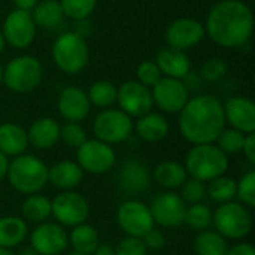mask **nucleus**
<instances>
[{"mask_svg":"<svg viewBox=\"0 0 255 255\" xmlns=\"http://www.w3.org/2000/svg\"><path fill=\"white\" fill-rule=\"evenodd\" d=\"M28 236V226L21 217L7 215L0 218V248L13 250Z\"/></svg>","mask_w":255,"mask_h":255,"instance_id":"bb28decb","label":"nucleus"},{"mask_svg":"<svg viewBox=\"0 0 255 255\" xmlns=\"http://www.w3.org/2000/svg\"><path fill=\"white\" fill-rule=\"evenodd\" d=\"M117 223L126 236L143 238L152 227H155L149 206L140 200H124L117 211Z\"/></svg>","mask_w":255,"mask_h":255,"instance_id":"9b49d317","label":"nucleus"},{"mask_svg":"<svg viewBox=\"0 0 255 255\" xmlns=\"http://www.w3.org/2000/svg\"><path fill=\"white\" fill-rule=\"evenodd\" d=\"M161 76L163 75H161L155 61L145 60L136 67V81H139L140 84H143L148 88L154 87L160 81Z\"/></svg>","mask_w":255,"mask_h":255,"instance_id":"a19ab883","label":"nucleus"},{"mask_svg":"<svg viewBox=\"0 0 255 255\" xmlns=\"http://www.w3.org/2000/svg\"><path fill=\"white\" fill-rule=\"evenodd\" d=\"M205 30L217 45L227 49L241 48L253 36V10L244 0H220L208 13Z\"/></svg>","mask_w":255,"mask_h":255,"instance_id":"f257e3e1","label":"nucleus"},{"mask_svg":"<svg viewBox=\"0 0 255 255\" xmlns=\"http://www.w3.org/2000/svg\"><path fill=\"white\" fill-rule=\"evenodd\" d=\"M236 199L245 205L247 208L253 209L255 206V172L250 170L236 181Z\"/></svg>","mask_w":255,"mask_h":255,"instance_id":"e433bc0d","label":"nucleus"},{"mask_svg":"<svg viewBox=\"0 0 255 255\" xmlns=\"http://www.w3.org/2000/svg\"><path fill=\"white\" fill-rule=\"evenodd\" d=\"M43 78L42 63L33 55L13 57L3 69V84L7 90L22 94L39 87Z\"/></svg>","mask_w":255,"mask_h":255,"instance_id":"0eeeda50","label":"nucleus"},{"mask_svg":"<svg viewBox=\"0 0 255 255\" xmlns=\"http://www.w3.org/2000/svg\"><path fill=\"white\" fill-rule=\"evenodd\" d=\"M40 0H12V3L15 4L16 9H22V10H31Z\"/></svg>","mask_w":255,"mask_h":255,"instance_id":"49530a36","label":"nucleus"},{"mask_svg":"<svg viewBox=\"0 0 255 255\" xmlns=\"http://www.w3.org/2000/svg\"><path fill=\"white\" fill-rule=\"evenodd\" d=\"M206 37L205 24L194 18H178L173 19L164 33L167 46L181 51H188L197 46Z\"/></svg>","mask_w":255,"mask_h":255,"instance_id":"dca6fc26","label":"nucleus"},{"mask_svg":"<svg viewBox=\"0 0 255 255\" xmlns=\"http://www.w3.org/2000/svg\"><path fill=\"white\" fill-rule=\"evenodd\" d=\"M227 70H229V66H227V63L223 58L212 57V58L206 60L202 64L200 75L208 82H218V81H221L226 76Z\"/></svg>","mask_w":255,"mask_h":255,"instance_id":"ea45409f","label":"nucleus"},{"mask_svg":"<svg viewBox=\"0 0 255 255\" xmlns=\"http://www.w3.org/2000/svg\"><path fill=\"white\" fill-rule=\"evenodd\" d=\"M6 178L10 187L21 194L40 193L48 184V166L39 157L24 152L9 161Z\"/></svg>","mask_w":255,"mask_h":255,"instance_id":"7ed1b4c3","label":"nucleus"},{"mask_svg":"<svg viewBox=\"0 0 255 255\" xmlns=\"http://www.w3.org/2000/svg\"><path fill=\"white\" fill-rule=\"evenodd\" d=\"M6 45H10L16 49H24L30 46L36 37V24L28 10L13 9L10 10L1 27Z\"/></svg>","mask_w":255,"mask_h":255,"instance_id":"ddd939ff","label":"nucleus"},{"mask_svg":"<svg viewBox=\"0 0 255 255\" xmlns=\"http://www.w3.org/2000/svg\"><path fill=\"white\" fill-rule=\"evenodd\" d=\"M245 140V133L236 130V128H223V131L218 134L217 140L214 142L226 155H233L238 152H242Z\"/></svg>","mask_w":255,"mask_h":255,"instance_id":"f704fd0d","label":"nucleus"},{"mask_svg":"<svg viewBox=\"0 0 255 255\" xmlns=\"http://www.w3.org/2000/svg\"><path fill=\"white\" fill-rule=\"evenodd\" d=\"M84 179V170L76 161L61 160L48 167V182L61 191L76 190Z\"/></svg>","mask_w":255,"mask_h":255,"instance_id":"4be33fe9","label":"nucleus"},{"mask_svg":"<svg viewBox=\"0 0 255 255\" xmlns=\"http://www.w3.org/2000/svg\"><path fill=\"white\" fill-rule=\"evenodd\" d=\"M15 255H39L33 248H31V245H28V247H24V248H21L18 253Z\"/></svg>","mask_w":255,"mask_h":255,"instance_id":"8fccbe9b","label":"nucleus"},{"mask_svg":"<svg viewBox=\"0 0 255 255\" xmlns=\"http://www.w3.org/2000/svg\"><path fill=\"white\" fill-rule=\"evenodd\" d=\"M115 255H146L148 248L145 247L142 238L126 236L114 248Z\"/></svg>","mask_w":255,"mask_h":255,"instance_id":"79ce46f5","label":"nucleus"},{"mask_svg":"<svg viewBox=\"0 0 255 255\" xmlns=\"http://www.w3.org/2000/svg\"><path fill=\"white\" fill-rule=\"evenodd\" d=\"M152 182V175L140 158H127L117 172V184L120 190L128 196H137L145 193Z\"/></svg>","mask_w":255,"mask_h":255,"instance_id":"a211bd4d","label":"nucleus"},{"mask_svg":"<svg viewBox=\"0 0 255 255\" xmlns=\"http://www.w3.org/2000/svg\"><path fill=\"white\" fill-rule=\"evenodd\" d=\"M151 88L154 105L166 114H178L190 99L188 88L181 79L161 76L160 81Z\"/></svg>","mask_w":255,"mask_h":255,"instance_id":"2eb2a0df","label":"nucleus"},{"mask_svg":"<svg viewBox=\"0 0 255 255\" xmlns=\"http://www.w3.org/2000/svg\"><path fill=\"white\" fill-rule=\"evenodd\" d=\"M63 13L72 19H85L96 9L97 0H58Z\"/></svg>","mask_w":255,"mask_h":255,"instance_id":"c9c22d12","label":"nucleus"},{"mask_svg":"<svg viewBox=\"0 0 255 255\" xmlns=\"http://www.w3.org/2000/svg\"><path fill=\"white\" fill-rule=\"evenodd\" d=\"M184 167L190 178L209 182L226 175L229 169V155H226L215 143L193 145L185 155Z\"/></svg>","mask_w":255,"mask_h":255,"instance_id":"20e7f679","label":"nucleus"},{"mask_svg":"<svg viewBox=\"0 0 255 255\" xmlns=\"http://www.w3.org/2000/svg\"><path fill=\"white\" fill-rule=\"evenodd\" d=\"M4 46H6V40H4V36H3V33L0 30V54L4 51Z\"/></svg>","mask_w":255,"mask_h":255,"instance_id":"3c124183","label":"nucleus"},{"mask_svg":"<svg viewBox=\"0 0 255 255\" xmlns=\"http://www.w3.org/2000/svg\"><path fill=\"white\" fill-rule=\"evenodd\" d=\"M184 224L196 232L209 229V226L212 224V212H211L209 206L202 202L188 205L185 209Z\"/></svg>","mask_w":255,"mask_h":255,"instance_id":"72a5a7b5","label":"nucleus"},{"mask_svg":"<svg viewBox=\"0 0 255 255\" xmlns=\"http://www.w3.org/2000/svg\"><path fill=\"white\" fill-rule=\"evenodd\" d=\"M28 146L27 130L15 123L0 124V151L7 157L24 154Z\"/></svg>","mask_w":255,"mask_h":255,"instance_id":"393cba45","label":"nucleus"},{"mask_svg":"<svg viewBox=\"0 0 255 255\" xmlns=\"http://www.w3.org/2000/svg\"><path fill=\"white\" fill-rule=\"evenodd\" d=\"M91 255H115V251H114V248H112V247H109V245L99 244V245H97V248L93 251V254Z\"/></svg>","mask_w":255,"mask_h":255,"instance_id":"09e8293b","label":"nucleus"},{"mask_svg":"<svg viewBox=\"0 0 255 255\" xmlns=\"http://www.w3.org/2000/svg\"><path fill=\"white\" fill-rule=\"evenodd\" d=\"M57 108L64 120L72 123H81L88 117L91 103L82 88L70 85L61 90L57 100Z\"/></svg>","mask_w":255,"mask_h":255,"instance_id":"aec40b11","label":"nucleus"},{"mask_svg":"<svg viewBox=\"0 0 255 255\" xmlns=\"http://www.w3.org/2000/svg\"><path fill=\"white\" fill-rule=\"evenodd\" d=\"M60 139L70 148H79L87 140V133L79 123L67 121L60 126Z\"/></svg>","mask_w":255,"mask_h":255,"instance_id":"58836bf2","label":"nucleus"},{"mask_svg":"<svg viewBox=\"0 0 255 255\" xmlns=\"http://www.w3.org/2000/svg\"><path fill=\"white\" fill-rule=\"evenodd\" d=\"M28 143L36 149H49L60 140V124L51 117H42L27 130Z\"/></svg>","mask_w":255,"mask_h":255,"instance_id":"5701e85b","label":"nucleus"},{"mask_svg":"<svg viewBox=\"0 0 255 255\" xmlns=\"http://www.w3.org/2000/svg\"><path fill=\"white\" fill-rule=\"evenodd\" d=\"M67 236H69V245H72L75 251L84 254L91 255L93 251L97 248V245L100 244L99 232L87 223L72 227V232Z\"/></svg>","mask_w":255,"mask_h":255,"instance_id":"c85d7f7f","label":"nucleus"},{"mask_svg":"<svg viewBox=\"0 0 255 255\" xmlns=\"http://www.w3.org/2000/svg\"><path fill=\"white\" fill-rule=\"evenodd\" d=\"M169 121L164 115L148 112L137 118L136 126H133V130H136V134L139 139L155 143L163 140L169 134Z\"/></svg>","mask_w":255,"mask_h":255,"instance_id":"b1692460","label":"nucleus"},{"mask_svg":"<svg viewBox=\"0 0 255 255\" xmlns=\"http://www.w3.org/2000/svg\"><path fill=\"white\" fill-rule=\"evenodd\" d=\"M194 253L197 255H226L229 250L227 239L217 230H202L193 242Z\"/></svg>","mask_w":255,"mask_h":255,"instance_id":"c756f323","label":"nucleus"},{"mask_svg":"<svg viewBox=\"0 0 255 255\" xmlns=\"http://www.w3.org/2000/svg\"><path fill=\"white\" fill-rule=\"evenodd\" d=\"M161 72V75L175 78V79H182L185 78L190 70H191V61L190 57L185 54V51L164 46L161 48L154 60Z\"/></svg>","mask_w":255,"mask_h":255,"instance_id":"412c9836","label":"nucleus"},{"mask_svg":"<svg viewBox=\"0 0 255 255\" xmlns=\"http://www.w3.org/2000/svg\"><path fill=\"white\" fill-rule=\"evenodd\" d=\"M117 91L118 88L111 81L102 79V81H96L91 84L87 96L91 105L100 109H106V108H111L117 102Z\"/></svg>","mask_w":255,"mask_h":255,"instance_id":"473e14b6","label":"nucleus"},{"mask_svg":"<svg viewBox=\"0 0 255 255\" xmlns=\"http://www.w3.org/2000/svg\"><path fill=\"white\" fill-rule=\"evenodd\" d=\"M187 203L182 197L170 190H164L154 196L149 205V211L154 224L164 229H176L184 224Z\"/></svg>","mask_w":255,"mask_h":255,"instance_id":"f8f14e48","label":"nucleus"},{"mask_svg":"<svg viewBox=\"0 0 255 255\" xmlns=\"http://www.w3.org/2000/svg\"><path fill=\"white\" fill-rule=\"evenodd\" d=\"M145 247L148 250H161L166 245V236L155 227H152L143 238H142Z\"/></svg>","mask_w":255,"mask_h":255,"instance_id":"37998d69","label":"nucleus"},{"mask_svg":"<svg viewBox=\"0 0 255 255\" xmlns=\"http://www.w3.org/2000/svg\"><path fill=\"white\" fill-rule=\"evenodd\" d=\"M117 102L123 112L136 118L151 112L154 106L151 90L139 81H127L121 84L117 91Z\"/></svg>","mask_w":255,"mask_h":255,"instance_id":"f3484780","label":"nucleus"},{"mask_svg":"<svg viewBox=\"0 0 255 255\" xmlns=\"http://www.w3.org/2000/svg\"><path fill=\"white\" fill-rule=\"evenodd\" d=\"M55 66L66 75H78L88 64L90 49L87 40L78 31L61 33L51 49Z\"/></svg>","mask_w":255,"mask_h":255,"instance_id":"39448f33","label":"nucleus"},{"mask_svg":"<svg viewBox=\"0 0 255 255\" xmlns=\"http://www.w3.org/2000/svg\"><path fill=\"white\" fill-rule=\"evenodd\" d=\"M9 157L4 155L1 151H0V181H3L7 175V167H9Z\"/></svg>","mask_w":255,"mask_h":255,"instance_id":"de8ad7c7","label":"nucleus"},{"mask_svg":"<svg viewBox=\"0 0 255 255\" xmlns=\"http://www.w3.org/2000/svg\"><path fill=\"white\" fill-rule=\"evenodd\" d=\"M67 255H88V254H84V253H79V251H75V250H73V251H70Z\"/></svg>","mask_w":255,"mask_h":255,"instance_id":"864d4df0","label":"nucleus"},{"mask_svg":"<svg viewBox=\"0 0 255 255\" xmlns=\"http://www.w3.org/2000/svg\"><path fill=\"white\" fill-rule=\"evenodd\" d=\"M178 114L179 131L193 145L214 143L226 127L223 102L215 96L200 94L188 99Z\"/></svg>","mask_w":255,"mask_h":255,"instance_id":"f03ea898","label":"nucleus"},{"mask_svg":"<svg viewBox=\"0 0 255 255\" xmlns=\"http://www.w3.org/2000/svg\"><path fill=\"white\" fill-rule=\"evenodd\" d=\"M21 218L30 224H40L51 217V200L40 194H28L21 203Z\"/></svg>","mask_w":255,"mask_h":255,"instance_id":"cd10ccee","label":"nucleus"},{"mask_svg":"<svg viewBox=\"0 0 255 255\" xmlns=\"http://www.w3.org/2000/svg\"><path fill=\"white\" fill-rule=\"evenodd\" d=\"M51 215L63 227H75L87 221L90 205L87 199L75 191H61L51 200Z\"/></svg>","mask_w":255,"mask_h":255,"instance_id":"1a4fd4ad","label":"nucleus"},{"mask_svg":"<svg viewBox=\"0 0 255 255\" xmlns=\"http://www.w3.org/2000/svg\"><path fill=\"white\" fill-rule=\"evenodd\" d=\"M181 188V197L187 205L200 203L206 197V182H202L194 178H187Z\"/></svg>","mask_w":255,"mask_h":255,"instance_id":"4c0bfd02","label":"nucleus"},{"mask_svg":"<svg viewBox=\"0 0 255 255\" xmlns=\"http://www.w3.org/2000/svg\"><path fill=\"white\" fill-rule=\"evenodd\" d=\"M212 224L223 238L242 241L251 233L253 215L250 208L241 202L232 200L218 206L212 214Z\"/></svg>","mask_w":255,"mask_h":255,"instance_id":"423d86ee","label":"nucleus"},{"mask_svg":"<svg viewBox=\"0 0 255 255\" xmlns=\"http://www.w3.org/2000/svg\"><path fill=\"white\" fill-rule=\"evenodd\" d=\"M152 181L160 185L163 190H170L175 191L179 188L184 181L188 178L187 170L182 163L175 161V160H164L155 166V169L151 172Z\"/></svg>","mask_w":255,"mask_h":255,"instance_id":"a878e982","label":"nucleus"},{"mask_svg":"<svg viewBox=\"0 0 255 255\" xmlns=\"http://www.w3.org/2000/svg\"><path fill=\"white\" fill-rule=\"evenodd\" d=\"M206 196L215 203H227L236 199V181L230 176L221 175L206 185Z\"/></svg>","mask_w":255,"mask_h":255,"instance_id":"2f4dec72","label":"nucleus"},{"mask_svg":"<svg viewBox=\"0 0 255 255\" xmlns=\"http://www.w3.org/2000/svg\"><path fill=\"white\" fill-rule=\"evenodd\" d=\"M226 255H255L254 247L248 242H238L229 247Z\"/></svg>","mask_w":255,"mask_h":255,"instance_id":"a18cd8bd","label":"nucleus"},{"mask_svg":"<svg viewBox=\"0 0 255 255\" xmlns=\"http://www.w3.org/2000/svg\"><path fill=\"white\" fill-rule=\"evenodd\" d=\"M31 18L36 27L49 28L61 22L64 13L58 0H40L31 10Z\"/></svg>","mask_w":255,"mask_h":255,"instance_id":"7c9ffc66","label":"nucleus"},{"mask_svg":"<svg viewBox=\"0 0 255 255\" xmlns=\"http://www.w3.org/2000/svg\"><path fill=\"white\" fill-rule=\"evenodd\" d=\"M0 255H15L12 253V250H6V248H0Z\"/></svg>","mask_w":255,"mask_h":255,"instance_id":"603ef678","label":"nucleus"},{"mask_svg":"<svg viewBox=\"0 0 255 255\" xmlns=\"http://www.w3.org/2000/svg\"><path fill=\"white\" fill-rule=\"evenodd\" d=\"M133 120L121 109H102L93 121V133L96 139L115 145L127 140L133 133Z\"/></svg>","mask_w":255,"mask_h":255,"instance_id":"6e6552de","label":"nucleus"},{"mask_svg":"<svg viewBox=\"0 0 255 255\" xmlns=\"http://www.w3.org/2000/svg\"><path fill=\"white\" fill-rule=\"evenodd\" d=\"M30 245L39 255H60L69 247V236L61 224L45 221L30 233Z\"/></svg>","mask_w":255,"mask_h":255,"instance_id":"4468645a","label":"nucleus"},{"mask_svg":"<svg viewBox=\"0 0 255 255\" xmlns=\"http://www.w3.org/2000/svg\"><path fill=\"white\" fill-rule=\"evenodd\" d=\"M1 81H3V66L0 63V84H1Z\"/></svg>","mask_w":255,"mask_h":255,"instance_id":"5fc2aeb1","label":"nucleus"},{"mask_svg":"<svg viewBox=\"0 0 255 255\" xmlns=\"http://www.w3.org/2000/svg\"><path fill=\"white\" fill-rule=\"evenodd\" d=\"M117 161V154L112 145L99 139H87L76 148V163L84 172L91 175H103L112 170Z\"/></svg>","mask_w":255,"mask_h":255,"instance_id":"9d476101","label":"nucleus"},{"mask_svg":"<svg viewBox=\"0 0 255 255\" xmlns=\"http://www.w3.org/2000/svg\"><path fill=\"white\" fill-rule=\"evenodd\" d=\"M226 124L245 134L255 131V106L254 102L244 96H235L223 103Z\"/></svg>","mask_w":255,"mask_h":255,"instance_id":"6ab92c4d","label":"nucleus"},{"mask_svg":"<svg viewBox=\"0 0 255 255\" xmlns=\"http://www.w3.org/2000/svg\"><path fill=\"white\" fill-rule=\"evenodd\" d=\"M242 152L245 155V158L250 163H255V134L254 133H248L245 134V140H244V146H242Z\"/></svg>","mask_w":255,"mask_h":255,"instance_id":"c03bdc74","label":"nucleus"}]
</instances>
